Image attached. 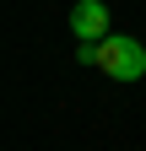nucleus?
<instances>
[{
  "instance_id": "obj_1",
  "label": "nucleus",
  "mask_w": 146,
  "mask_h": 151,
  "mask_svg": "<svg viewBox=\"0 0 146 151\" xmlns=\"http://www.w3.org/2000/svg\"><path fill=\"white\" fill-rule=\"evenodd\" d=\"M81 60L98 65L103 76H114V81H141L146 76V49L135 38H124V32L103 38V43H81Z\"/></svg>"
},
{
  "instance_id": "obj_2",
  "label": "nucleus",
  "mask_w": 146,
  "mask_h": 151,
  "mask_svg": "<svg viewBox=\"0 0 146 151\" xmlns=\"http://www.w3.org/2000/svg\"><path fill=\"white\" fill-rule=\"evenodd\" d=\"M70 32H76L81 43H103L108 38V6L103 0H76V6H70Z\"/></svg>"
}]
</instances>
